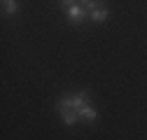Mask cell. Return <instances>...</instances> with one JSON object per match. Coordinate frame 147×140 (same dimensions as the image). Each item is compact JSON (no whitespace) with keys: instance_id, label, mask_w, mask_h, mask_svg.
<instances>
[{"instance_id":"6da1fadb","label":"cell","mask_w":147,"mask_h":140,"mask_svg":"<svg viewBox=\"0 0 147 140\" xmlns=\"http://www.w3.org/2000/svg\"><path fill=\"white\" fill-rule=\"evenodd\" d=\"M61 100L70 105V108H72V112L77 114V119H80V121H86V124H94V121L98 119V112H96V108L91 105V100H89V96H86L84 91H77V94L63 96Z\"/></svg>"},{"instance_id":"7a4b0ae2","label":"cell","mask_w":147,"mask_h":140,"mask_svg":"<svg viewBox=\"0 0 147 140\" xmlns=\"http://www.w3.org/2000/svg\"><path fill=\"white\" fill-rule=\"evenodd\" d=\"M65 19H68L72 26H80L84 19H89V12L77 3V5H72V7H68V9H65Z\"/></svg>"},{"instance_id":"3957f363","label":"cell","mask_w":147,"mask_h":140,"mask_svg":"<svg viewBox=\"0 0 147 140\" xmlns=\"http://www.w3.org/2000/svg\"><path fill=\"white\" fill-rule=\"evenodd\" d=\"M56 110H59V114H61V119H63V124H65V126H75L77 121H80L77 114L72 112V108H70L68 103H63V100L56 103Z\"/></svg>"},{"instance_id":"277c9868","label":"cell","mask_w":147,"mask_h":140,"mask_svg":"<svg viewBox=\"0 0 147 140\" xmlns=\"http://www.w3.org/2000/svg\"><path fill=\"white\" fill-rule=\"evenodd\" d=\"M89 19H91V21H96V24L107 21V19H110V12L100 5V7H96V9H91V12H89Z\"/></svg>"},{"instance_id":"5b68a950","label":"cell","mask_w":147,"mask_h":140,"mask_svg":"<svg viewBox=\"0 0 147 140\" xmlns=\"http://www.w3.org/2000/svg\"><path fill=\"white\" fill-rule=\"evenodd\" d=\"M3 12L7 16H14L16 12H19V5H16V0H3Z\"/></svg>"},{"instance_id":"8992f818","label":"cell","mask_w":147,"mask_h":140,"mask_svg":"<svg viewBox=\"0 0 147 140\" xmlns=\"http://www.w3.org/2000/svg\"><path fill=\"white\" fill-rule=\"evenodd\" d=\"M59 3H61L63 9H68V7H72V5H77V0H59Z\"/></svg>"},{"instance_id":"52a82bcc","label":"cell","mask_w":147,"mask_h":140,"mask_svg":"<svg viewBox=\"0 0 147 140\" xmlns=\"http://www.w3.org/2000/svg\"><path fill=\"white\" fill-rule=\"evenodd\" d=\"M77 3H80V5H89V3H91V0H77Z\"/></svg>"}]
</instances>
